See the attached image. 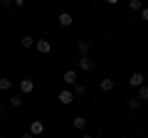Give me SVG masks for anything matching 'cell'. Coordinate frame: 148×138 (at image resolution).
I'll list each match as a JSON object with an SVG mask.
<instances>
[{
	"instance_id": "d6986e66",
	"label": "cell",
	"mask_w": 148,
	"mask_h": 138,
	"mask_svg": "<svg viewBox=\"0 0 148 138\" xmlns=\"http://www.w3.org/2000/svg\"><path fill=\"white\" fill-rule=\"evenodd\" d=\"M141 17H143L146 22H148V8H143V10H141Z\"/></svg>"
},
{
	"instance_id": "30bf717a",
	"label": "cell",
	"mask_w": 148,
	"mask_h": 138,
	"mask_svg": "<svg viewBox=\"0 0 148 138\" xmlns=\"http://www.w3.org/2000/svg\"><path fill=\"white\" fill-rule=\"evenodd\" d=\"M72 126L77 128V131H82V128L86 126V118H84V116H74V121H72Z\"/></svg>"
},
{
	"instance_id": "ba28073f",
	"label": "cell",
	"mask_w": 148,
	"mask_h": 138,
	"mask_svg": "<svg viewBox=\"0 0 148 138\" xmlns=\"http://www.w3.org/2000/svg\"><path fill=\"white\" fill-rule=\"evenodd\" d=\"M57 20H59V25H62V27H69V25H72V22H74V17L69 15V12H62V15H59Z\"/></svg>"
},
{
	"instance_id": "4fadbf2b",
	"label": "cell",
	"mask_w": 148,
	"mask_h": 138,
	"mask_svg": "<svg viewBox=\"0 0 148 138\" xmlns=\"http://www.w3.org/2000/svg\"><path fill=\"white\" fill-rule=\"evenodd\" d=\"M10 89H12V81L3 77V79H0V91H10Z\"/></svg>"
},
{
	"instance_id": "52a82bcc",
	"label": "cell",
	"mask_w": 148,
	"mask_h": 138,
	"mask_svg": "<svg viewBox=\"0 0 148 138\" xmlns=\"http://www.w3.org/2000/svg\"><path fill=\"white\" fill-rule=\"evenodd\" d=\"M101 91H114V89H116V81H114V79H101Z\"/></svg>"
},
{
	"instance_id": "44dd1931",
	"label": "cell",
	"mask_w": 148,
	"mask_h": 138,
	"mask_svg": "<svg viewBox=\"0 0 148 138\" xmlns=\"http://www.w3.org/2000/svg\"><path fill=\"white\" fill-rule=\"evenodd\" d=\"M82 138H91V136H82Z\"/></svg>"
},
{
	"instance_id": "9a60e30c",
	"label": "cell",
	"mask_w": 148,
	"mask_h": 138,
	"mask_svg": "<svg viewBox=\"0 0 148 138\" xmlns=\"http://www.w3.org/2000/svg\"><path fill=\"white\" fill-rule=\"evenodd\" d=\"M77 49H79L82 57H86V54H89V44H86V42H79V44H77Z\"/></svg>"
},
{
	"instance_id": "2e32d148",
	"label": "cell",
	"mask_w": 148,
	"mask_h": 138,
	"mask_svg": "<svg viewBox=\"0 0 148 138\" xmlns=\"http://www.w3.org/2000/svg\"><path fill=\"white\" fill-rule=\"evenodd\" d=\"M10 104H12L15 109H20V106H22V96H20V94H17V96H10Z\"/></svg>"
},
{
	"instance_id": "277c9868",
	"label": "cell",
	"mask_w": 148,
	"mask_h": 138,
	"mask_svg": "<svg viewBox=\"0 0 148 138\" xmlns=\"http://www.w3.org/2000/svg\"><path fill=\"white\" fill-rule=\"evenodd\" d=\"M143 79H146V77H143L141 72H133V74L128 77V84H131V86H136V89H141V86H143Z\"/></svg>"
},
{
	"instance_id": "8fae6325",
	"label": "cell",
	"mask_w": 148,
	"mask_h": 138,
	"mask_svg": "<svg viewBox=\"0 0 148 138\" xmlns=\"http://www.w3.org/2000/svg\"><path fill=\"white\" fill-rule=\"evenodd\" d=\"M20 42H22V47H25V49H30V47H35V42H37V40H35V37H30V35H25V37H22Z\"/></svg>"
},
{
	"instance_id": "6da1fadb",
	"label": "cell",
	"mask_w": 148,
	"mask_h": 138,
	"mask_svg": "<svg viewBox=\"0 0 148 138\" xmlns=\"http://www.w3.org/2000/svg\"><path fill=\"white\" fill-rule=\"evenodd\" d=\"M35 49H37L40 54H49V52H52V44H49V40H37V42H35Z\"/></svg>"
},
{
	"instance_id": "ffe728a7",
	"label": "cell",
	"mask_w": 148,
	"mask_h": 138,
	"mask_svg": "<svg viewBox=\"0 0 148 138\" xmlns=\"http://www.w3.org/2000/svg\"><path fill=\"white\" fill-rule=\"evenodd\" d=\"M22 138H35V136H32V133H22Z\"/></svg>"
},
{
	"instance_id": "7c38bea8",
	"label": "cell",
	"mask_w": 148,
	"mask_h": 138,
	"mask_svg": "<svg viewBox=\"0 0 148 138\" xmlns=\"http://www.w3.org/2000/svg\"><path fill=\"white\" fill-rule=\"evenodd\" d=\"M74 99H77V96H84L86 94V84H74Z\"/></svg>"
},
{
	"instance_id": "e0dca14e",
	"label": "cell",
	"mask_w": 148,
	"mask_h": 138,
	"mask_svg": "<svg viewBox=\"0 0 148 138\" xmlns=\"http://www.w3.org/2000/svg\"><path fill=\"white\" fill-rule=\"evenodd\" d=\"M138 106H141V101H138V96H136V99H128V109H131V111H136Z\"/></svg>"
},
{
	"instance_id": "8992f818",
	"label": "cell",
	"mask_w": 148,
	"mask_h": 138,
	"mask_svg": "<svg viewBox=\"0 0 148 138\" xmlns=\"http://www.w3.org/2000/svg\"><path fill=\"white\" fill-rule=\"evenodd\" d=\"M30 133H32V136H42V133H45V123L42 121H32L30 123Z\"/></svg>"
},
{
	"instance_id": "5b68a950",
	"label": "cell",
	"mask_w": 148,
	"mask_h": 138,
	"mask_svg": "<svg viewBox=\"0 0 148 138\" xmlns=\"http://www.w3.org/2000/svg\"><path fill=\"white\" fill-rule=\"evenodd\" d=\"M17 86H20L22 94H32V91H35V81H32V79H20Z\"/></svg>"
},
{
	"instance_id": "7402d4cb",
	"label": "cell",
	"mask_w": 148,
	"mask_h": 138,
	"mask_svg": "<svg viewBox=\"0 0 148 138\" xmlns=\"http://www.w3.org/2000/svg\"><path fill=\"white\" fill-rule=\"evenodd\" d=\"M146 79H148V74H146Z\"/></svg>"
},
{
	"instance_id": "ac0fdd59",
	"label": "cell",
	"mask_w": 148,
	"mask_h": 138,
	"mask_svg": "<svg viewBox=\"0 0 148 138\" xmlns=\"http://www.w3.org/2000/svg\"><path fill=\"white\" fill-rule=\"evenodd\" d=\"M131 8H133V10H143V5H141V0H131Z\"/></svg>"
},
{
	"instance_id": "9c48e42d",
	"label": "cell",
	"mask_w": 148,
	"mask_h": 138,
	"mask_svg": "<svg viewBox=\"0 0 148 138\" xmlns=\"http://www.w3.org/2000/svg\"><path fill=\"white\" fill-rule=\"evenodd\" d=\"M64 84H77V72H74V69L64 72Z\"/></svg>"
},
{
	"instance_id": "7a4b0ae2",
	"label": "cell",
	"mask_w": 148,
	"mask_h": 138,
	"mask_svg": "<svg viewBox=\"0 0 148 138\" xmlns=\"http://www.w3.org/2000/svg\"><path fill=\"white\" fill-rule=\"evenodd\" d=\"M57 99H59V104L69 106V104L74 101V91H69V89H62V91H59V96H57Z\"/></svg>"
},
{
	"instance_id": "5bb4252c",
	"label": "cell",
	"mask_w": 148,
	"mask_h": 138,
	"mask_svg": "<svg viewBox=\"0 0 148 138\" xmlns=\"http://www.w3.org/2000/svg\"><path fill=\"white\" fill-rule=\"evenodd\" d=\"M138 101H148V86H146V84L138 89Z\"/></svg>"
},
{
	"instance_id": "3957f363",
	"label": "cell",
	"mask_w": 148,
	"mask_h": 138,
	"mask_svg": "<svg viewBox=\"0 0 148 138\" xmlns=\"http://www.w3.org/2000/svg\"><path fill=\"white\" fill-rule=\"evenodd\" d=\"M79 69H82V72H94L96 62H94V59H89V57H82L79 59Z\"/></svg>"
}]
</instances>
